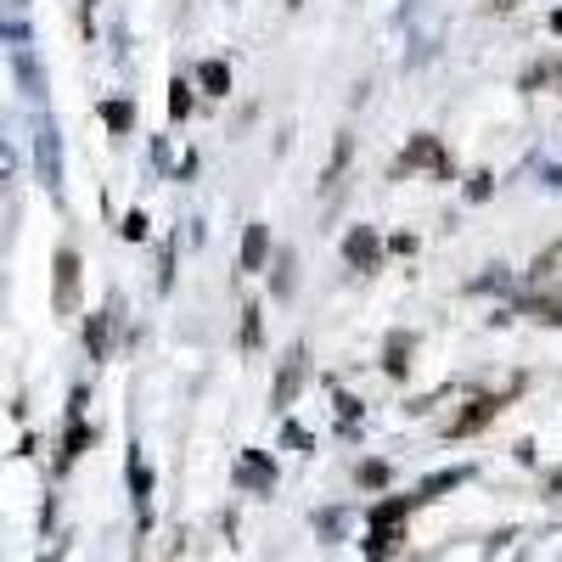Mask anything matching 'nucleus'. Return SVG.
<instances>
[{
	"label": "nucleus",
	"instance_id": "nucleus-1",
	"mask_svg": "<svg viewBox=\"0 0 562 562\" xmlns=\"http://www.w3.org/2000/svg\"><path fill=\"white\" fill-rule=\"evenodd\" d=\"M57 315H74V304H79V254L74 248H63L57 254Z\"/></svg>",
	"mask_w": 562,
	"mask_h": 562
},
{
	"label": "nucleus",
	"instance_id": "nucleus-2",
	"mask_svg": "<svg viewBox=\"0 0 562 562\" xmlns=\"http://www.w3.org/2000/svg\"><path fill=\"white\" fill-rule=\"evenodd\" d=\"M40 180L45 186L63 180V153H57V130L52 124H40Z\"/></svg>",
	"mask_w": 562,
	"mask_h": 562
},
{
	"label": "nucleus",
	"instance_id": "nucleus-3",
	"mask_svg": "<svg viewBox=\"0 0 562 562\" xmlns=\"http://www.w3.org/2000/svg\"><path fill=\"white\" fill-rule=\"evenodd\" d=\"M299 383H304V349H293V355H288V366H281V383H276V405H288Z\"/></svg>",
	"mask_w": 562,
	"mask_h": 562
},
{
	"label": "nucleus",
	"instance_id": "nucleus-4",
	"mask_svg": "<svg viewBox=\"0 0 562 562\" xmlns=\"http://www.w3.org/2000/svg\"><path fill=\"white\" fill-rule=\"evenodd\" d=\"M18 79H23L29 97H40V63H34L29 52H18Z\"/></svg>",
	"mask_w": 562,
	"mask_h": 562
},
{
	"label": "nucleus",
	"instance_id": "nucleus-5",
	"mask_svg": "<svg viewBox=\"0 0 562 562\" xmlns=\"http://www.w3.org/2000/svg\"><path fill=\"white\" fill-rule=\"evenodd\" d=\"M243 254H248V270H254V265L265 259V231H248V248H243Z\"/></svg>",
	"mask_w": 562,
	"mask_h": 562
},
{
	"label": "nucleus",
	"instance_id": "nucleus-6",
	"mask_svg": "<svg viewBox=\"0 0 562 562\" xmlns=\"http://www.w3.org/2000/svg\"><path fill=\"white\" fill-rule=\"evenodd\" d=\"M349 254H355V259H360V265H371V237H366V231H360V237H355V243H349Z\"/></svg>",
	"mask_w": 562,
	"mask_h": 562
},
{
	"label": "nucleus",
	"instance_id": "nucleus-7",
	"mask_svg": "<svg viewBox=\"0 0 562 562\" xmlns=\"http://www.w3.org/2000/svg\"><path fill=\"white\" fill-rule=\"evenodd\" d=\"M12 169H18V158H12L7 140H0V180H12Z\"/></svg>",
	"mask_w": 562,
	"mask_h": 562
},
{
	"label": "nucleus",
	"instance_id": "nucleus-8",
	"mask_svg": "<svg viewBox=\"0 0 562 562\" xmlns=\"http://www.w3.org/2000/svg\"><path fill=\"white\" fill-rule=\"evenodd\" d=\"M0 7H7V12H23V7H29V0H0Z\"/></svg>",
	"mask_w": 562,
	"mask_h": 562
},
{
	"label": "nucleus",
	"instance_id": "nucleus-9",
	"mask_svg": "<svg viewBox=\"0 0 562 562\" xmlns=\"http://www.w3.org/2000/svg\"><path fill=\"white\" fill-rule=\"evenodd\" d=\"M506 7H512V0H495V12H506Z\"/></svg>",
	"mask_w": 562,
	"mask_h": 562
}]
</instances>
